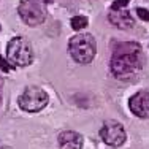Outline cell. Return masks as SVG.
I'll return each mask as SVG.
<instances>
[{"label": "cell", "mask_w": 149, "mask_h": 149, "mask_svg": "<svg viewBox=\"0 0 149 149\" xmlns=\"http://www.w3.org/2000/svg\"><path fill=\"white\" fill-rule=\"evenodd\" d=\"M0 30H2V27H0Z\"/></svg>", "instance_id": "obj_15"}, {"label": "cell", "mask_w": 149, "mask_h": 149, "mask_svg": "<svg viewBox=\"0 0 149 149\" xmlns=\"http://www.w3.org/2000/svg\"><path fill=\"white\" fill-rule=\"evenodd\" d=\"M83 136L78 132L67 130L59 135V146L60 149H83Z\"/></svg>", "instance_id": "obj_8"}, {"label": "cell", "mask_w": 149, "mask_h": 149, "mask_svg": "<svg viewBox=\"0 0 149 149\" xmlns=\"http://www.w3.org/2000/svg\"><path fill=\"white\" fill-rule=\"evenodd\" d=\"M68 52L78 63H89L97 54V43L92 35H74L68 41Z\"/></svg>", "instance_id": "obj_2"}, {"label": "cell", "mask_w": 149, "mask_h": 149, "mask_svg": "<svg viewBox=\"0 0 149 149\" xmlns=\"http://www.w3.org/2000/svg\"><path fill=\"white\" fill-rule=\"evenodd\" d=\"M0 68H2V72L10 73V72L13 70V65L10 63V60H6L3 56H0Z\"/></svg>", "instance_id": "obj_11"}, {"label": "cell", "mask_w": 149, "mask_h": 149, "mask_svg": "<svg viewBox=\"0 0 149 149\" xmlns=\"http://www.w3.org/2000/svg\"><path fill=\"white\" fill-rule=\"evenodd\" d=\"M0 91H2V79H0ZM0 103H2V95H0Z\"/></svg>", "instance_id": "obj_14"}, {"label": "cell", "mask_w": 149, "mask_h": 149, "mask_svg": "<svg viewBox=\"0 0 149 149\" xmlns=\"http://www.w3.org/2000/svg\"><path fill=\"white\" fill-rule=\"evenodd\" d=\"M70 24H72V29L73 30H81V29H84V27H87V17L74 16V17H72Z\"/></svg>", "instance_id": "obj_10"}, {"label": "cell", "mask_w": 149, "mask_h": 149, "mask_svg": "<svg viewBox=\"0 0 149 149\" xmlns=\"http://www.w3.org/2000/svg\"><path fill=\"white\" fill-rule=\"evenodd\" d=\"M48 102H49V97L41 87L29 86L21 94L17 103H19L21 109H24L27 113H38L48 105Z\"/></svg>", "instance_id": "obj_4"}, {"label": "cell", "mask_w": 149, "mask_h": 149, "mask_svg": "<svg viewBox=\"0 0 149 149\" xmlns=\"http://www.w3.org/2000/svg\"><path fill=\"white\" fill-rule=\"evenodd\" d=\"M19 16L29 26H38L46 19V6L43 0H21Z\"/></svg>", "instance_id": "obj_5"}, {"label": "cell", "mask_w": 149, "mask_h": 149, "mask_svg": "<svg viewBox=\"0 0 149 149\" xmlns=\"http://www.w3.org/2000/svg\"><path fill=\"white\" fill-rule=\"evenodd\" d=\"M108 19L113 26H116L118 29H132L135 26V21L132 19L130 13L127 10H118V11H109L108 15Z\"/></svg>", "instance_id": "obj_9"}, {"label": "cell", "mask_w": 149, "mask_h": 149, "mask_svg": "<svg viewBox=\"0 0 149 149\" xmlns=\"http://www.w3.org/2000/svg\"><path fill=\"white\" fill-rule=\"evenodd\" d=\"M6 57L13 67H27L33 60V51L24 37H15L6 45Z\"/></svg>", "instance_id": "obj_3"}, {"label": "cell", "mask_w": 149, "mask_h": 149, "mask_svg": "<svg viewBox=\"0 0 149 149\" xmlns=\"http://www.w3.org/2000/svg\"><path fill=\"white\" fill-rule=\"evenodd\" d=\"M100 136L108 146L119 148L125 143V130L118 120H106L100 130Z\"/></svg>", "instance_id": "obj_6"}, {"label": "cell", "mask_w": 149, "mask_h": 149, "mask_svg": "<svg viewBox=\"0 0 149 149\" xmlns=\"http://www.w3.org/2000/svg\"><path fill=\"white\" fill-rule=\"evenodd\" d=\"M143 67V54L138 43H120L114 48L109 68L116 79H132Z\"/></svg>", "instance_id": "obj_1"}, {"label": "cell", "mask_w": 149, "mask_h": 149, "mask_svg": "<svg viewBox=\"0 0 149 149\" xmlns=\"http://www.w3.org/2000/svg\"><path fill=\"white\" fill-rule=\"evenodd\" d=\"M136 15L140 19H143V21H149V11L148 10H144V8H136Z\"/></svg>", "instance_id": "obj_13"}, {"label": "cell", "mask_w": 149, "mask_h": 149, "mask_svg": "<svg viewBox=\"0 0 149 149\" xmlns=\"http://www.w3.org/2000/svg\"><path fill=\"white\" fill-rule=\"evenodd\" d=\"M129 2H130V0H116V2L111 5V8H109V10H111V11H118V10H122L124 6H127V3H129Z\"/></svg>", "instance_id": "obj_12"}, {"label": "cell", "mask_w": 149, "mask_h": 149, "mask_svg": "<svg viewBox=\"0 0 149 149\" xmlns=\"http://www.w3.org/2000/svg\"><path fill=\"white\" fill-rule=\"evenodd\" d=\"M130 111L141 119H149V91H140L129 100Z\"/></svg>", "instance_id": "obj_7"}]
</instances>
